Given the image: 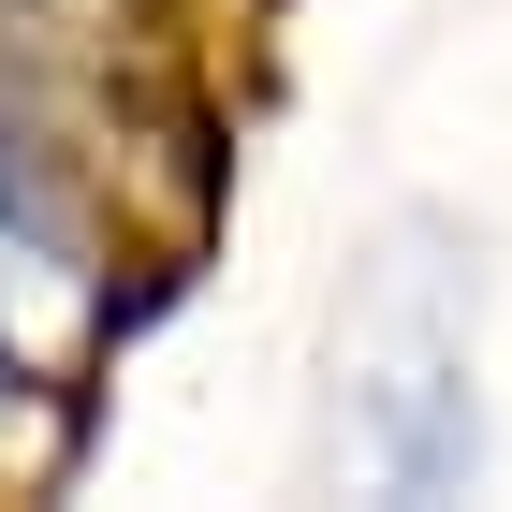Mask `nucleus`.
<instances>
[{
    "label": "nucleus",
    "mask_w": 512,
    "mask_h": 512,
    "mask_svg": "<svg viewBox=\"0 0 512 512\" xmlns=\"http://www.w3.org/2000/svg\"><path fill=\"white\" fill-rule=\"evenodd\" d=\"M366 498H469L483 483V366H469V249L439 220H381L337 293V439Z\"/></svg>",
    "instance_id": "nucleus-1"
},
{
    "label": "nucleus",
    "mask_w": 512,
    "mask_h": 512,
    "mask_svg": "<svg viewBox=\"0 0 512 512\" xmlns=\"http://www.w3.org/2000/svg\"><path fill=\"white\" fill-rule=\"evenodd\" d=\"M74 293H88V264L59 235V205L30 191V161L0 147V352H15V322H59Z\"/></svg>",
    "instance_id": "nucleus-2"
}]
</instances>
